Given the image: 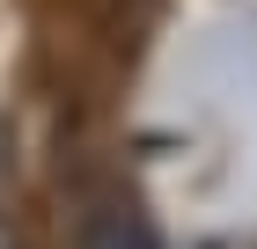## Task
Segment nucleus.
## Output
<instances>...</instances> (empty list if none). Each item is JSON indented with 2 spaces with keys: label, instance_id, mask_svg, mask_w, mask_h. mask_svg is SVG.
Instances as JSON below:
<instances>
[{
  "label": "nucleus",
  "instance_id": "nucleus-1",
  "mask_svg": "<svg viewBox=\"0 0 257 249\" xmlns=\"http://www.w3.org/2000/svg\"><path fill=\"white\" fill-rule=\"evenodd\" d=\"M88 249H162V234L147 227L133 205H110V212L96 220V234H88Z\"/></svg>",
  "mask_w": 257,
  "mask_h": 249
},
{
  "label": "nucleus",
  "instance_id": "nucleus-2",
  "mask_svg": "<svg viewBox=\"0 0 257 249\" xmlns=\"http://www.w3.org/2000/svg\"><path fill=\"white\" fill-rule=\"evenodd\" d=\"M0 249H22V242H15V227H8V220H0Z\"/></svg>",
  "mask_w": 257,
  "mask_h": 249
}]
</instances>
